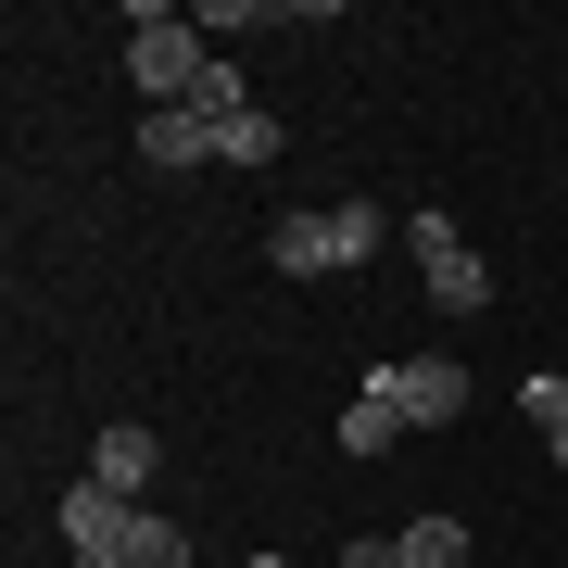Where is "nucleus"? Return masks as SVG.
I'll use <instances>...</instances> for the list:
<instances>
[{"mask_svg":"<svg viewBox=\"0 0 568 568\" xmlns=\"http://www.w3.org/2000/svg\"><path fill=\"white\" fill-rule=\"evenodd\" d=\"M392 443H417V429L392 417V392H379V379H366L354 405H342V455H392Z\"/></svg>","mask_w":568,"mask_h":568,"instance_id":"8","label":"nucleus"},{"mask_svg":"<svg viewBox=\"0 0 568 568\" xmlns=\"http://www.w3.org/2000/svg\"><path fill=\"white\" fill-rule=\"evenodd\" d=\"M405 253H417V278H429V304H443V316H480V304H493V265H480V241H467L455 215H417Z\"/></svg>","mask_w":568,"mask_h":568,"instance_id":"3","label":"nucleus"},{"mask_svg":"<svg viewBox=\"0 0 568 568\" xmlns=\"http://www.w3.org/2000/svg\"><path fill=\"white\" fill-rule=\"evenodd\" d=\"M140 164H227V126L190 114V102H152L140 114Z\"/></svg>","mask_w":568,"mask_h":568,"instance_id":"5","label":"nucleus"},{"mask_svg":"<svg viewBox=\"0 0 568 568\" xmlns=\"http://www.w3.org/2000/svg\"><path fill=\"white\" fill-rule=\"evenodd\" d=\"M126 568H190V530L140 506V518H126Z\"/></svg>","mask_w":568,"mask_h":568,"instance_id":"10","label":"nucleus"},{"mask_svg":"<svg viewBox=\"0 0 568 568\" xmlns=\"http://www.w3.org/2000/svg\"><path fill=\"white\" fill-rule=\"evenodd\" d=\"M518 417H530V429L568 417V379H556V366H530V379H518Z\"/></svg>","mask_w":568,"mask_h":568,"instance_id":"12","label":"nucleus"},{"mask_svg":"<svg viewBox=\"0 0 568 568\" xmlns=\"http://www.w3.org/2000/svg\"><path fill=\"white\" fill-rule=\"evenodd\" d=\"M392 544H405V568H480V556H467V530H455V518H405Z\"/></svg>","mask_w":568,"mask_h":568,"instance_id":"9","label":"nucleus"},{"mask_svg":"<svg viewBox=\"0 0 568 568\" xmlns=\"http://www.w3.org/2000/svg\"><path fill=\"white\" fill-rule=\"evenodd\" d=\"M241 568H291V556H241Z\"/></svg>","mask_w":568,"mask_h":568,"instance_id":"16","label":"nucleus"},{"mask_svg":"<svg viewBox=\"0 0 568 568\" xmlns=\"http://www.w3.org/2000/svg\"><path fill=\"white\" fill-rule=\"evenodd\" d=\"M379 241H392V215H379V203H304V215H278V227H265L278 278H342V265H366Z\"/></svg>","mask_w":568,"mask_h":568,"instance_id":"1","label":"nucleus"},{"mask_svg":"<svg viewBox=\"0 0 568 568\" xmlns=\"http://www.w3.org/2000/svg\"><path fill=\"white\" fill-rule=\"evenodd\" d=\"M63 544H77V556H102V544H126V518H140V506H126V493H102V480H63Z\"/></svg>","mask_w":568,"mask_h":568,"instance_id":"6","label":"nucleus"},{"mask_svg":"<svg viewBox=\"0 0 568 568\" xmlns=\"http://www.w3.org/2000/svg\"><path fill=\"white\" fill-rule=\"evenodd\" d=\"M278 152H291V126H278V114H265V102H253L241 126H227V164H278Z\"/></svg>","mask_w":568,"mask_h":568,"instance_id":"11","label":"nucleus"},{"mask_svg":"<svg viewBox=\"0 0 568 568\" xmlns=\"http://www.w3.org/2000/svg\"><path fill=\"white\" fill-rule=\"evenodd\" d=\"M77 568H126V544H102V556H77Z\"/></svg>","mask_w":568,"mask_h":568,"instance_id":"14","label":"nucleus"},{"mask_svg":"<svg viewBox=\"0 0 568 568\" xmlns=\"http://www.w3.org/2000/svg\"><path fill=\"white\" fill-rule=\"evenodd\" d=\"M366 379L392 392V417H405L417 443H429V429H455V417H467V392H480L455 354H392V366H366Z\"/></svg>","mask_w":568,"mask_h":568,"instance_id":"4","label":"nucleus"},{"mask_svg":"<svg viewBox=\"0 0 568 568\" xmlns=\"http://www.w3.org/2000/svg\"><path fill=\"white\" fill-rule=\"evenodd\" d=\"M126 77H140V114H152V102H190V89L215 77L203 13H178V0H140V13H126Z\"/></svg>","mask_w":568,"mask_h":568,"instance_id":"2","label":"nucleus"},{"mask_svg":"<svg viewBox=\"0 0 568 568\" xmlns=\"http://www.w3.org/2000/svg\"><path fill=\"white\" fill-rule=\"evenodd\" d=\"M544 443H556V467H568V417H556V429H544Z\"/></svg>","mask_w":568,"mask_h":568,"instance_id":"15","label":"nucleus"},{"mask_svg":"<svg viewBox=\"0 0 568 568\" xmlns=\"http://www.w3.org/2000/svg\"><path fill=\"white\" fill-rule=\"evenodd\" d=\"M328 568H405V544H392V530L379 544H328Z\"/></svg>","mask_w":568,"mask_h":568,"instance_id":"13","label":"nucleus"},{"mask_svg":"<svg viewBox=\"0 0 568 568\" xmlns=\"http://www.w3.org/2000/svg\"><path fill=\"white\" fill-rule=\"evenodd\" d=\"M152 467H164V443H152V429H102V443H89V480H102V493H126V506L152 493Z\"/></svg>","mask_w":568,"mask_h":568,"instance_id":"7","label":"nucleus"}]
</instances>
